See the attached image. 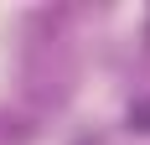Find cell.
<instances>
[{
	"label": "cell",
	"instance_id": "6da1fadb",
	"mask_svg": "<svg viewBox=\"0 0 150 145\" xmlns=\"http://www.w3.org/2000/svg\"><path fill=\"white\" fill-rule=\"evenodd\" d=\"M129 124H135V130H150V99H145V104H135V109H129Z\"/></svg>",
	"mask_w": 150,
	"mask_h": 145
}]
</instances>
